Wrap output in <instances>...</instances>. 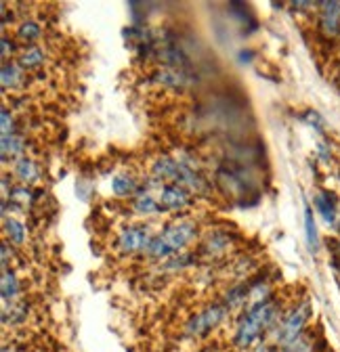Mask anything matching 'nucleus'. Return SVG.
Listing matches in <instances>:
<instances>
[{
    "instance_id": "nucleus-1",
    "label": "nucleus",
    "mask_w": 340,
    "mask_h": 352,
    "mask_svg": "<svg viewBox=\"0 0 340 352\" xmlns=\"http://www.w3.org/2000/svg\"><path fill=\"white\" fill-rule=\"evenodd\" d=\"M284 311L281 304L277 300H267L259 306L250 308L242 315V319L237 321L235 333H233V344L240 350H250L257 346V342L265 336L271 333L273 327L279 323Z\"/></svg>"
},
{
    "instance_id": "nucleus-2",
    "label": "nucleus",
    "mask_w": 340,
    "mask_h": 352,
    "mask_svg": "<svg viewBox=\"0 0 340 352\" xmlns=\"http://www.w3.org/2000/svg\"><path fill=\"white\" fill-rule=\"evenodd\" d=\"M198 233V225L191 218H177L175 223H170L164 233H160L158 237H153V241L147 248V256L162 260L168 256H175L177 252H181Z\"/></svg>"
},
{
    "instance_id": "nucleus-3",
    "label": "nucleus",
    "mask_w": 340,
    "mask_h": 352,
    "mask_svg": "<svg viewBox=\"0 0 340 352\" xmlns=\"http://www.w3.org/2000/svg\"><path fill=\"white\" fill-rule=\"evenodd\" d=\"M311 315H313V306L309 300H301V302L292 304L290 308H286L279 323L269 333L273 338V346L284 348V346L292 344L294 340H299L307 331Z\"/></svg>"
},
{
    "instance_id": "nucleus-4",
    "label": "nucleus",
    "mask_w": 340,
    "mask_h": 352,
    "mask_svg": "<svg viewBox=\"0 0 340 352\" xmlns=\"http://www.w3.org/2000/svg\"><path fill=\"white\" fill-rule=\"evenodd\" d=\"M229 315V306L225 302H219V304H208L202 311H198L195 315H191L183 327V336L185 338H204L208 336L212 329H217L223 319Z\"/></svg>"
},
{
    "instance_id": "nucleus-5",
    "label": "nucleus",
    "mask_w": 340,
    "mask_h": 352,
    "mask_svg": "<svg viewBox=\"0 0 340 352\" xmlns=\"http://www.w3.org/2000/svg\"><path fill=\"white\" fill-rule=\"evenodd\" d=\"M153 241L151 227H126L118 235V250L124 254H135V252H147L149 243Z\"/></svg>"
},
{
    "instance_id": "nucleus-6",
    "label": "nucleus",
    "mask_w": 340,
    "mask_h": 352,
    "mask_svg": "<svg viewBox=\"0 0 340 352\" xmlns=\"http://www.w3.org/2000/svg\"><path fill=\"white\" fill-rule=\"evenodd\" d=\"M317 30L326 40L340 36V3H319L317 11Z\"/></svg>"
},
{
    "instance_id": "nucleus-7",
    "label": "nucleus",
    "mask_w": 340,
    "mask_h": 352,
    "mask_svg": "<svg viewBox=\"0 0 340 352\" xmlns=\"http://www.w3.org/2000/svg\"><path fill=\"white\" fill-rule=\"evenodd\" d=\"M160 206L164 210H183L189 206V191L181 185H162L160 189Z\"/></svg>"
},
{
    "instance_id": "nucleus-8",
    "label": "nucleus",
    "mask_w": 340,
    "mask_h": 352,
    "mask_svg": "<svg viewBox=\"0 0 340 352\" xmlns=\"http://www.w3.org/2000/svg\"><path fill=\"white\" fill-rule=\"evenodd\" d=\"M313 206L317 210V214L323 218L326 225H336L338 223V206H336V197L330 191H317L313 197Z\"/></svg>"
},
{
    "instance_id": "nucleus-9",
    "label": "nucleus",
    "mask_w": 340,
    "mask_h": 352,
    "mask_svg": "<svg viewBox=\"0 0 340 352\" xmlns=\"http://www.w3.org/2000/svg\"><path fill=\"white\" fill-rule=\"evenodd\" d=\"M15 176L21 181V183H36L38 181V176H40V170H38V166H36V162L34 160H30V157H19L17 162H15Z\"/></svg>"
},
{
    "instance_id": "nucleus-10",
    "label": "nucleus",
    "mask_w": 340,
    "mask_h": 352,
    "mask_svg": "<svg viewBox=\"0 0 340 352\" xmlns=\"http://www.w3.org/2000/svg\"><path fill=\"white\" fill-rule=\"evenodd\" d=\"M0 292H3V302L13 304V300L19 296V279L13 271H3V279H0Z\"/></svg>"
},
{
    "instance_id": "nucleus-11",
    "label": "nucleus",
    "mask_w": 340,
    "mask_h": 352,
    "mask_svg": "<svg viewBox=\"0 0 340 352\" xmlns=\"http://www.w3.org/2000/svg\"><path fill=\"white\" fill-rule=\"evenodd\" d=\"M277 352H317V338L315 333L305 331L299 340H294L284 348H277Z\"/></svg>"
},
{
    "instance_id": "nucleus-12",
    "label": "nucleus",
    "mask_w": 340,
    "mask_h": 352,
    "mask_svg": "<svg viewBox=\"0 0 340 352\" xmlns=\"http://www.w3.org/2000/svg\"><path fill=\"white\" fill-rule=\"evenodd\" d=\"M305 235H307L309 252L317 254V250H319V231H317L315 218H313V210L309 206H305Z\"/></svg>"
},
{
    "instance_id": "nucleus-13",
    "label": "nucleus",
    "mask_w": 340,
    "mask_h": 352,
    "mask_svg": "<svg viewBox=\"0 0 340 352\" xmlns=\"http://www.w3.org/2000/svg\"><path fill=\"white\" fill-rule=\"evenodd\" d=\"M42 63H45V51H42L40 47H36V44L23 49L21 55H19V65L23 69H34V67H38Z\"/></svg>"
},
{
    "instance_id": "nucleus-14",
    "label": "nucleus",
    "mask_w": 340,
    "mask_h": 352,
    "mask_svg": "<svg viewBox=\"0 0 340 352\" xmlns=\"http://www.w3.org/2000/svg\"><path fill=\"white\" fill-rule=\"evenodd\" d=\"M25 151V141L19 135H7L3 137V160H15Z\"/></svg>"
},
{
    "instance_id": "nucleus-15",
    "label": "nucleus",
    "mask_w": 340,
    "mask_h": 352,
    "mask_svg": "<svg viewBox=\"0 0 340 352\" xmlns=\"http://www.w3.org/2000/svg\"><path fill=\"white\" fill-rule=\"evenodd\" d=\"M133 210L137 214H158L162 212L164 208L160 206V199H156L153 195L149 193H139L133 201Z\"/></svg>"
},
{
    "instance_id": "nucleus-16",
    "label": "nucleus",
    "mask_w": 340,
    "mask_h": 352,
    "mask_svg": "<svg viewBox=\"0 0 340 352\" xmlns=\"http://www.w3.org/2000/svg\"><path fill=\"white\" fill-rule=\"evenodd\" d=\"M5 235L11 243L15 245H23L25 241V227L23 223H19L17 218H5Z\"/></svg>"
},
{
    "instance_id": "nucleus-17",
    "label": "nucleus",
    "mask_w": 340,
    "mask_h": 352,
    "mask_svg": "<svg viewBox=\"0 0 340 352\" xmlns=\"http://www.w3.org/2000/svg\"><path fill=\"white\" fill-rule=\"evenodd\" d=\"M23 82V67L15 63L3 65V88H17Z\"/></svg>"
},
{
    "instance_id": "nucleus-18",
    "label": "nucleus",
    "mask_w": 340,
    "mask_h": 352,
    "mask_svg": "<svg viewBox=\"0 0 340 352\" xmlns=\"http://www.w3.org/2000/svg\"><path fill=\"white\" fill-rule=\"evenodd\" d=\"M111 191L116 197H129L137 193V183L131 176H116L111 181Z\"/></svg>"
},
{
    "instance_id": "nucleus-19",
    "label": "nucleus",
    "mask_w": 340,
    "mask_h": 352,
    "mask_svg": "<svg viewBox=\"0 0 340 352\" xmlns=\"http://www.w3.org/2000/svg\"><path fill=\"white\" fill-rule=\"evenodd\" d=\"M40 34H42V30H40V25L34 23V21H25V23H21V25L17 28V36H19L21 40H25V42L38 40Z\"/></svg>"
},
{
    "instance_id": "nucleus-20",
    "label": "nucleus",
    "mask_w": 340,
    "mask_h": 352,
    "mask_svg": "<svg viewBox=\"0 0 340 352\" xmlns=\"http://www.w3.org/2000/svg\"><path fill=\"white\" fill-rule=\"evenodd\" d=\"M0 120H3V137L15 135V122H13V116L9 113V109H3V113H0Z\"/></svg>"
},
{
    "instance_id": "nucleus-21",
    "label": "nucleus",
    "mask_w": 340,
    "mask_h": 352,
    "mask_svg": "<svg viewBox=\"0 0 340 352\" xmlns=\"http://www.w3.org/2000/svg\"><path fill=\"white\" fill-rule=\"evenodd\" d=\"M3 57L5 59L9 57V40L7 38H3Z\"/></svg>"
},
{
    "instance_id": "nucleus-22",
    "label": "nucleus",
    "mask_w": 340,
    "mask_h": 352,
    "mask_svg": "<svg viewBox=\"0 0 340 352\" xmlns=\"http://www.w3.org/2000/svg\"><path fill=\"white\" fill-rule=\"evenodd\" d=\"M338 258H340V243H338Z\"/></svg>"
}]
</instances>
